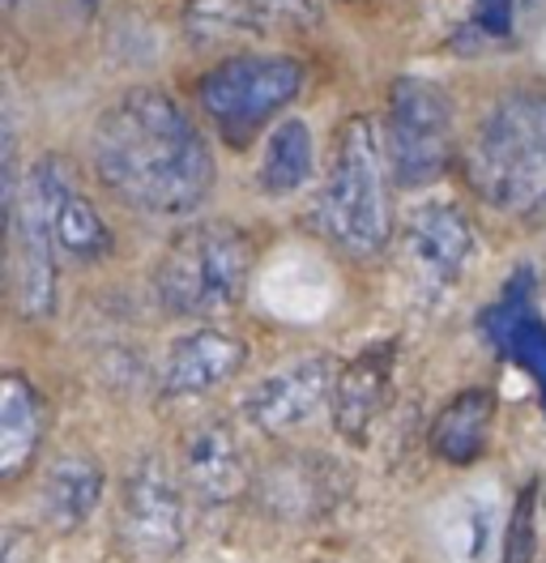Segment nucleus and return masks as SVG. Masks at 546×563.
Wrapping results in <instances>:
<instances>
[{"mask_svg":"<svg viewBox=\"0 0 546 563\" xmlns=\"http://www.w3.org/2000/svg\"><path fill=\"white\" fill-rule=\"evenodd\" d=\"M90 163L107 192L150 218H188L214 192V154L163 90H129L95 120Z\"/></svg>","mask_w":546,"mask_h":563,"instance_id":"f257e3e1","label":"nucleus"},{"mask_svg":"<svg viewBox=\"0 0 546 563\" xmlns=\"http://www.w3.org/2000/svg\"><path fill=\"white\" fill-rule=\"evenodd\" d=\"M466 179L495 213H546V90H512L491 103L466 150Z\"/></svg>","mask_w":546,"mask_h":563,"instance_id":"f03ea898","label":"nucleus"},{"mask_svg":"<svg viewBox=\"0 0 546 563\" xmlns=\"http://www.w3.org/2000/svg\"><path fill=\"white\" fill-rule=\"evenodd\" d=\"M389 154L368 115H354L338 133L334 167L316 201V227L346 256L368 261L393 240V201H389Z\"/></svg>","mask_w":546,"mask_h":563,"instance_id":"7ed1b4c3","label":"nucleus"},{"mask_svg":"<svg viewBox=\"0 0 546 563\" xmlns=\"http://www.w3.org/2000/svg\"><path fill=\"white\" fill-rule=\"evenodd\" d=\"M256 269V244L236 222H197L179 231L154 265V295L163 312L205 320L236 308Z\"/></svg>","mask_w":546,"mask_h":563,"instance_id":"20e7f679","label":"nucleus"},{"mask_svg":"<svg viewBox=\"0 0 546 563\" xmlns=\"http://www.w3.org/2000/svg\"><path fill=\"white\" fill-rule=\"evenodd\" d=\"M304 90V65L291 56H231L201 77V107L209 124L231 141L248 145L282 107Z\"/></svg>","mask_w":546,"mask_h":563,"instance_id":"39448f33","label":"nucleus"},{"mask_svg":"<svg viewBox=\"0 0 546 563\" xmlns=\"http://www.w3.org/2000/svg\"><path fill=\"white\" fill-rule=\"evenodd\" d=\"M457 141L452 99L427 77H397L384 115V154L402 188H427L448 172Z\"/></svg>","mask_w":546,"mask_h":563,"instance_id":"423d86ee","label":"nucleus"},{"mask_svg":"<svg viewBox=\"0 0 546 563\" xmlns=\"http://www.w3.org/2000/svg\"><path fill=\"white\" fill-rule=\"evenodd\" d=\"M397 256H402V278L410 282L414 295L444 299L448 290L461 286L470 261H474V227L457 206L427 201V206L410 210Z\"/></svg>","mask_w":546,"mask_h":563,"instance_id":"0eeeda50","label":"nucleus"},{"mask_svg":"<svg viewBox=\"0 0 546 563\" xmlns=\"http://www.w3.org/2000/svg\"><path fill=\"white\" fill-rule=\"evenodd\" d=\"M184 478H175L159 457H145L129 470L120 487V538L136 560H171L188 533Z\"/></svg>","mask_w":546,"mask_h":563,"instance_id":"6e6552de","label":"nucleus"},{"mask_svg":"<svg viewBox=\"0 0 546 563\" xmlns=\"http://www.w3.org/2000/svg\"><path fill=\"white\" fill-rule=\"evenodd\" d=\"M26 188L34 192L39 210L47 218V231L56 247L65 252L68 261H102L111 256L116 235L111 227L102 222L99 206L86 197V188L77 184L73 167L56 154H43L26 176Z\"/></svg>","mask_w":546,"mask_h":563,"instance_id":"1a4fd4ad","label":"nucleus"},{"mask_svg":"<svg viewBox=\"0 0 546 563\" xmlns=\"http://www.w3.org/2000/svg\"><path fill=\"white\" fill-rule=\"evenodd\" d=\"M56 252L61 247L26 179L22 188L18 179H9V282L13 308L26 320H47L56 312Z\"/></svg>","mask_w":546,"mask_h":563,"instance_id":"9d476101","label":"nucleus"},{"mask_svg":"<svg viewBox=\"0 0 546 563\" xmlns=\"http://www.w3.org/2000/svg\"><path fill=\"white\" fill-rule=\"evenodd\" d=\"M338 363L329 354H304L261 376L243 397V415L265 435H291L334 401Z\"/></svg>","mask_w":546,"mask_h":563,"instance_id":"9b49d317","label":"nucleus"},{"mask_svg":"<svg viewBox=\"0 0 546 563\" xmlns=\"http://www.w3.org/2000/svg\"><path fill=\"white\" fill-rule=\"evenodd\" d=\"M393 367H397V342H372L338 363L329 415L350 444H368L375 422L384 419L393 401Z\"/></svg>","mask_w":546,"mask_h":563,"instance_id":"f8f14e48","label":"nucleus"},{"mask_svg":"<svg viewBox=\"0 0 546 563\" xmlns=\"http://www.w3.org/2000/svg\"><path fill=\"white\" fill-rule=\"evenodd\" d=\"M478 329L495 351L538 385L546 406V320L534 303V274L529 269L509 278L504 295L478 317Z\"/></svg>","mask_w":546,"mask_h":563,"instance_id":"ddd939ff","label":"nucleus"},{"mask_svg":"<svg viewBox=\"0 0 546 563\" xmlns=\"http://www.w3.org/2000/svg\"><path fill=\"white\" fill-rule=\"evenodd\" d=\"M248 363V342L227 329H193L188 338L171 342L159 385L167 397H201L209 388L236 380Z\"/></svg>","mask_w":546,"mask_h":563,"instance_id":"4468645a","label":"nucleus"},{"mask_svg":"<svg viewBox=\"0 0 546 563\" xmlns=\"http://www.w3.org/2000/svg\"><path fill=\"white\" fill-rule=\"evenodd\" d=\"M179 474H184V487L201 504H231L252 487L243 449H239L236 431L227 422H201L184 440Z\"/></svg>","mask_w":546,"mask_h":563,"instance_id":"2eb2a0df","label":"nucleus"},{"mask_svg":"<svg viewBox=\"0 0 546 563\" xmlns=\"http://www.w3.org/2000/svg\"><path fill=\"white\" fill-rule=\"evenodd\" d=\"M495 393L491 388H461L452 393L440 406V415L432 419V431H427V444L432 453L444 461V465H474V461L487 457L491 449V435H495Z\"/></svg>","mask_w":546,"mask_h":563,"instance_id":"dca6fc26","label":"nucleus"},{"mask_svg":"<svg viewBox=\"0 0 546 563\" xmlns=\"http://www.w3.org/2000/svg\"><path fill=\"white\" fill-rule=\"evenodd\" d=\"M47 435V401L22 372L0 380V478L18 483L34 465Z\"/></svg>","mask_w":546,"mask_h":563,"instance_id":"f3484780","label":"nucleus"},{"mask_svg":"<svg viewBox=\"0 0 546 563\" xmlns=\"http://www.w3.org/2000/svg\"><path fill=\"white\" fill-rule=\"evenodd\" d=\"M338 487H341V474L329 461L299 453V457L277 461L270 470V478H265L256 492H261V504H265L270 512H277L282 521L304 526V521H316L320 512L334 508Z\"/></svg>","mask_w":546,"mask_h":563,"instance_id":"a211bd4d","label":"nucleus"},{"mask_svg":"<svg viewBox=\"0 0 546 563\" xmlns=\"http://www.w3.org/2000/svg\"><path fill=\"white\" fill-rule=\"evenodd\" d=\"M102 499V465L90 453H61L47 465L43 487H39V504L47 526L77 529L90 521V512Z\"/></svg>","mask_w":546,"mask_h":563,"instance_id":"6ab92c4d","label":"nucleus"},{"mask_svg":"<svg viewBox=\"0 0 546 563\" xmlns=\"http://www.w3.org/2000/svg\"><path fill=\"white\" fill-rule=\"evenodd\" d=\"M316 150H312V129L304 120H282L265 141V158H261V192L265 197H291L299 192L312 176Z\"/></svg>","mask_w":546,"mask_h":563,"instance_id":"aec40b11","label":"nucleus"},{"mask_svg":"<svg viewBox=\"0 0 546 563\" xmlns=\"http://www.w3.org/2000/svg\"><path fill=\"white\" fill-rule=\"evenodd\" d=\"M534 555H538V478L525 483L512 499L500 563H534Z\"/></svg>","mask_w":546,"mask_h":563,"instance_id":"412c9836","label":"nucleus"},{"mask_svg":"<svg viewBox=\"0 0 546 563\" xmlns=\"http://www.w3.org/2000/svg\"><path fill=\"white\" fill-rule=\"evenodd\" d=\"M516 9L521 0H470L466 26H461V43H504L516 31Z\"/></svg>","mask_w":546,"mask_h":563,"instance_id":"4be33fe9","label":"nucleus"},{"mask_svg":"<svg viewBox=\"0 0 546 563\" xmlns=\"http://www.w3.org/2000/svg\"><path fill=\"white\" fill-rule=\"evenodd\" d=\"M9 4H18V0H9ZM86 4H95V0H86Z\"/></svg>","mask_w":546,"mask_h":563,"instance_id":"5701e85b","label":"nucleus"}]
</instances>
